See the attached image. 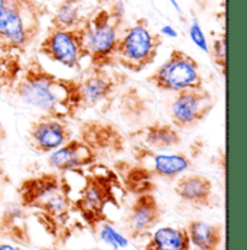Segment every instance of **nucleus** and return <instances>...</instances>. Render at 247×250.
Returning a JSON list of instances; mask_svg holds the SVG:
<instances>
[{"instance_id": "nucleus-10", "label": "nucleus", "mask_w": 247, "mask_h": 250, "mask_svg": "<svg viewBox=\"0 0 247 250\" xmlns=\"http://www.w3.org/2000/svg\"><path fill=\"white\" fill-rule=\"evenodd\" d=\"M72 139L71 127L65 120L41 116L28 130L29 145L39 153H51Z\"/></svg>"}, {"instance_id": "nucleus-4", "label": "nucleus", "mask_w": 247, "mask_h": 250, "mask_svg": "<svg viewBox=\"0 0 247 250\" xmlns=\"http://www.w3.org/2000/svg\"><path fill=\"white\" fill-rule=\"evenodd\" d=\"M41 16L35 0H7L0 10V49L21 52L39 32Z\"/></svg>"}, {"instance_id": "nucleus-6", "label": "nucleus", "mask_w": 247, "mask_h": 250, "mask_svg": "<svg viewBox=\"0 0 247 250\" xmlns=\"http://www.w3.org/2000/svg\"><path fill=\"white\" fill-rule=\"evenodd\" d=\"M149 81L156 88L175 94L185 90L201 88L204 84L200 64L182 49H172L168 60L149 77Z\"/></svg>"}, {"instance_id": "nucleus-21", "label": "nucleus", "mask_w": 247, "mask_h": 250, "mask_svg": "<svg viewBox=\"0 0 247 250\" xmlns=\"http://www.w3.org/2000/svg\"><path fill=\"white\" fill-rule=\"evenodd\" d=\"M97 230H99L100 239H102L106 245H108L110 248H113L114 250L124 249V248L129 246L127 237H124L122 233H119L108 221L102 223V224L97 227Z\"/></svg>"}, {"instance_id": "nucleus-2", "label": "nucleus", "mask_w": 247, "mask_h": 250, "mask_svg": "<svg viewBox=\"0 0 247 250\" xmlns=\"http://www.w3.org/2000/svg\"><path fill=\"white\" fill-rule=\"evenodd\" d=\"M15 94L25 106L62 120L75 117L84 106L78 80L55 77L36 62L29 64L23 75L18 78Z\"/></svg>"}, {"instance_id": "nucleus-14", "label": "nucleus", "mask_w": 247, "mask_h": 250, "mask_svg": "<svg viewBox=\"0 0 247 250\" xmlns=\"http://www.w3.org/2000/svg\"><path fill=\"white\" fill-rule=\"evenodd\" d=\"M116 85V80L108 74L107 68L91 67L81 80H78L82 104L96 106L104 102L111 96Z\"/></svg>"}, {"instance_id": "nucleus-27", "label": "nucleus", "mask_w": 247, "mask_h": 250, "mask_svg": "<svg viewBox=\"0 0 247 250\" xmlns=\"http://www.w3.org/2000/svg\"><path fill=\"white\" fill-rule=\"evenodd\" d=\"M171 3H172V6L175 7V10H178V12H181V9H179V6H178V3L175 1V0H169Z\"/></svg>"}, {"instance_id": "nucleus-16", "label": "nucleus", "mask_w": 247, "mask_h": 250, "mask_svg": "<svg viewBox=\"0 0 247 250\" xmlns=\"http://www.w3.org/2000/svg\"><path fill=\"white\" fill-rule=\"evenodd\" d=\"M191 250L223 249V226L211 224L203 220H192L185 227Z\"/></svg>"}, {"instance_id": "nucleus-23", "label": "nucleus", "mask_w": 247, "mask_h": 250, "mask_svg": "<svg viewBox=\"0 0 247 250\" xmlns=\"http://www.w3.org/2000/svg\"><path fill=\"white\" fill-rule=\"evenodd\" d=\"M210 54L215 65L223 74H226V35H221L214 41L212 48H210Z\"/></svg>"}, {"instance_id": "nucleus-3", "label": "nucleus", "mask_w": 247, "mask_h": 250, "mask_svg": "<svg viewBox=\"0 0 247 250\" xmlns=\"http://www.w3.org/2000/svg\"><path fill=\"white\" fill-rule=\"evenodd\" d=\"M123 4L116 1L108 9H99L82 23L87 58L91 67L108 68L114 65V55L123 25Z\"/></svg>"}, {"instance_id": "nucleus-24", "label": "nucleus", "mask_w": 247, "mask_h": 250, "mask_svg": "<svg viewBox=\"0 0 247 250\" xmlns=\"http://www.w3.org/2000/svg\"><path fill=\"white\" fill-rule=\"evenodd\" d=\"M161 35L166 36V38H171V39H175V38H178V32L175 31L174 26H171V25H164V26L161 28Z\"/></svg>"}, {"instance_id": "nucleus-29", "label": "nucleus", "mask_w": 247, "mask_h": 250, "mask_svg": "<svg viewBox=\"0 0 247 250\" xmlns=\"http://www.w3.org/2000/svg\"><path fill=\"white\" fill-rule=\"evenodd\" d=\"M100 1H103V3H107V1H110V0H100Z\"/></svg>"}, {"instance_id": "nucleus-18", "label": "nucleus", "mask_w": 247, "mask_h": 250, "mask_svg": "<svg viewBox=\"0 0 247 250\" xmlns=\"http://www.w3.org/2000/svg\"><path fill=\"white\" fill-rule=\"evenodd\" d=\"M138 133L142 135V142L144 147L152 150H169L181 143L179 132L174 125L155 123L141 129Z\"/></svg>"}, {"instance_id": "nucleus-11", "label": "nucleus", "mask_w": 247, "mask_h": 250, "mask_svg": "<svg viewBox=\"0 0 247 250\" xmlns=\"http://www.w3.org/2000/svg\"><path fill=\"white\" fill-rule=\"evenodd\" d=\"M48 155V165L58 174L88 168L99 158L94 149L82 139H71Z\"/></svg>"}, {"instance_id": "nucleus-28", "label": "nucleus", "mask_w": 247, "mask_h": 250, "mask_svg": "<svg viewBox=\"0 0 247 250\" xmlns=\"http://www.w3.org/2000/svg\"><path fill=\"white\" fill-rule=\"evenodd\" d=\"M6 3H7V0H0V10L6 6Z\"/></svg>"}, {"instance_id": "nucleus-22", "label": "nucleus", "mask_w": 247, "mask_h": 250, "mask_svg": "<svg viewBox=\"0 0 247 250\" xmlns=\"http://www.w3.org/2000/svg\"><path fill=\"white\" fill-rule=\"evenodd\" d=\"M188 34H189V38H191L192 43H194L198 49H201V51L206 52V54H210V43H208L207 36H206L203 28H201V25H200V22H198L197 19H194V21L191 22L189 29H188Z\"/></svg>"}, {"instance_id": "nucleus-19", "label": "nucleus", "mask_w": 247, "mask_h": 250, "mask_svg": "<svg viewBox=\"0 0 247 250\" xmlns=\"http://www.w3.org/2000/svg\"><path fill=\"white\" fill-rule=\"evenodd\" d=\"M84 21L85 18L81 13V0H62L52 16L49 26L60 29H72L81 26Z\"/></svg>"}, {"instance_id": "nucleus-8", "label": "nucleus", "mask_w": 247, "mask_h": 250, "mask_svg": "<svg viewBox=\"0 0 247 250\" xmlns=\"http://www.w3.org/2000/svg\"><path fill=\"white\" fill-rule=\"evenodd\" d=\"M212 107L214 97L203 87L177 93L169 106L172 125L177 129L194 127L210 114Z\"/></svg>"}, {"instance_id": "nucleus-5", "label": "nucleus", "mask_w": 247, "mask_h": 250, "mask_svg": "<svg viewBox=\"0 0 247 250\" xmlns=\"http://www.w3.org/2000/svg\"><path fill=\"white\" fill-rule=\"evenodd\" d=\"M161 45L162 35L152 32L147 19L141 18L133 25L122 29L114 64H119L127 71H142L153 64Z\"/></svg>"}, {"instance_id": "nucleus-25", "label": "nucleus", "mask_w": 247, "mask_h": 250, "mask_svg": "<svg viewBox=\"0 0 247 250\" xmlns=\"http://www.w3.org/2000/svg\"><path fill=\"white\" fill-rule=\"evenodd\" d=\"M7 182H9V177H7V174H6L4 168L0 165V200H1V195H3V192H4V188H6Z\"/></svg>"}, {"instance_id": "nucleus-15", "label": "nucleus", "mask_w": 247, "mask_h": 250, "mask_svg": "<svg viewBox=\"0 0 247 250\" xmlns=\"http://www.w3.org/2000/svg\"><path fill=\"white\" fill-rule=\"evenodd\" d=\"M0 237L15 245H29V227L22 206H9L0 214Z\"/></svg>"}, {"instance_id": "nucleus-1", "label": "nucleus", "mask_w": 247, "mask_h": 250, "mask_svg": "<svg viewBox=\"0 0 247 250\" xmlns=\"http://www.w3.org/2000/svg\"><path fill=\"white\" fill-rule=\"evenodd\" d=\"M18 194L21 206L35 210L38 220L49 234L60 240L70 237L74 198H71L70 184L64 174L48 172L25 179L19 185Z\"/></svg>"}, {"instance_id": "nucleus-30", "label": "nucleus", "mask_w": 247, "mask_h": 250, "mask_svg": "<svg viewBox=\"0 0 247 250\" xmlns=\"http://www.w3.org/2000/svg\"><path fill=\"white\" fill-rule=\"evenodd\" d=\"M0 132H1V125H0Z\"/></svg>"}, {"instance_id": "nucleus-13", "label": "nucleus", "mask_w": 247, "mask_h": 250, "mask_svg": "<svg viewBox=\"0 0 247 250\" xmlns=\"http://www.w3.org/2000/svg\"><path fill=\"white\" fill-rule=\"evenodd\" d=\"M174 189L184 203L197 208L211 207L214 203V185L211 179L201 174H184L178 177Z\"/></svg>"}, {"instance_id": "nucleus-9", "label": "nucleus", "mask_w": 247, "mask_h": 250, "mask_svg": "<svg viewBox=\"0 0 247 250\" xmlns=\"http://www.w3.org/2000/svg\"><path fill=\"white\" fill-rule=\"evenodd\" d=\"M139 167L146 169L152 177L175 179L191 168V159L181 152L152 150L149 147H139L135 153Z\"/></svg>"}, {"instance_id": "nucleus-7", "label": "nucleus", "mask_w": 247, "mask_h": 250, "mask_svg": "<svg viewBox=\"0 0 247 250\" xmlns=\"http://www.w3.org/2000/svg\"><path fill=\"white\" fill-rule=\"evenodd\" d=\"M39 54L65 68L78 70L87 58L82 25L72 29L51 28L39 43Z\"/></svg>"}, {"instance_id": "nucleus-12", "label": "nucleus", "mask_w": 247, "mask_h": 250, "mask_svg": "<svg viewBox=\"0 0 247 250\" xmlns=\"http://www.w3.org/2000/svg\"><path fill=\"white\" fill-rule=\"evenodd\" d=\"M162 218V208L152 192L136 195L126 218L129 234L133 239H141L149 234Z\"/></svg>"}, {"instance_id": "nucleus-20", "label": "nucleus", "mask_w": 247, "mask_h": 250, "mask_svg": "<svg viewBox=\"0 0 247 250\" xmlns=\"http://www.w3.org/2000/svg\"><path fill=\"white\" fill-rule=\"evenodd\" d=\"M124 185L130 192L136 195L152 192L155 188V185L152 184V175L139 165L129 169V172L124 175Z\"/></svg>"}, {"instance_id": "nucleus-17", "label": "nucleus", "mask_w": 247, "mask_h": 250, "mask_svg": "<svg viewBox=\"0 0 247 250\" xmlns=\"http://www.w3.org/2000/svg\"><path fill=\"white\" fill-rule=\"evenodd\" d=\"M144 250H191V245L184 227L165 226L150 234Z\"/></svg>"}, {"instance_id": "nucleus-26", "label": "nucleus", "mask_w": 247, "mask_h": 250, "mask_svg": "<svg viewBox=\"0 0 247 250\" xmlns=\"http://www.w3.org/2000/svg\"><path fill=\"white\" fill-rule=\"evenodd\" d=\"M0 250H23L19 245L10 242H0Z\"/></svg>"}]
</instances>
